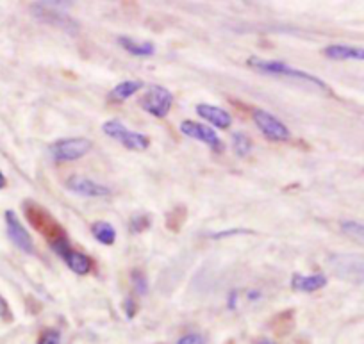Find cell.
Masks as SVG:
<instances>
[{
	"label": "cell",
	"instance_id": "9a60e30c",
	"mask_svg": "<svg viewBox=\"0 0 364 344\" xmlns=\"http://www.w3.org/2000/svg\"><path fill=\"white\" fill-rule=\"evenodd\" d=\"M118 45L123 48V50H127L129 54L140 55V57H149V55L156 54V47H154V43L136 41V39L127 38V36H120Z\"/></svg>",
	"mask_w": 364,
	"mask_h": 344
},
{
	"label": "cell",
	"instance_id": "52a82bcc",
	"mask_svg": "<svg viewBox=\"0 0 364 344\" xmlns=\"http://www.w3.org/2000/svg\"><path fill=\"white\" fill-rule=\"evenodd\" d=\"M254 122L259 131L263 132V136L271 141H288L291 136L289 128L275 115H271L264 109L254 111Z\"/></svg>",
	"mask_w": 364,
	"mask_h": 344
},
{
	"label": "cell",
	"instance_id": "2e32d148",
	"mask_svg": "<svg viewBox=\"0 0 364 344\" xmlns=\"http://www.w3.org/2000/svg\"><path fill=\"white\" fill-rule=\"evenodd\" d=\"M143 88V82L141 81H125L116 84L113 90H111L109 98L113 102H125L127 98H131L132 95H136L138 91Z\"/></svg>",
	"mask_w": 364,
	"mask_h": 344
},
{
	"label": "cell",
	"instance_id": "7a4b0ae2",
	"mask_svg": "<svg viewBox=\"0 0 364 344\" xmlns=\"http://www.w3.org/2000/svg\"><path fill=\"white\" fill-rule=\"evenodd\" d=\"M24 211H26V216L29 218L30 225L36 230H39L43 236H47V238L51 239V242L66 238L63 227H61L43 207L36 205L34 202H26Z\"/></svg>",
	"mask_w": 364,
	"mask_h": 344
},
{
	"label": "cell",
	"instance_id": "ac0fdd59",
	"mask_svg": "<svg viewBox=\"0 0 364 344\" xmlns=\"http://www.w3.org/2000/svg\"><path fill=\"white\" fill-rule=\"evenodd\" d=\"M233 146H234V150H236L237 155L245 157V155H248V153L252 152V146H254V143H252V140L246 136L245 132H234Z\"/></svg>",
	"mask_w": 364,
	"mask_h": 344
},
{
	"label": "cell",
	"instance_id": "30bf717a",
	"mask_svg": "<svg viewBox=\"0 0 364 344\" xmlns=\"http://www.w3.org/2000/svg\"><path fill=\"white\" fill-rule=\"evenodd\" d=\"M68 191L75 193L79 196H86V198H106L111 195V189L104 184H98L95 180L88 179V177H81V175H73L66 180Z\"/></svg>",
	"mask_w": 364,
	"mask_h": 344
},
{
	"label": "cell",
	"instance_id": "5b68a950",
	"mask_svg": "<svg viewBox=\"0 0 364 344\" xmlns=\"http://www.w3.org/2000/svg\"><path fill=\"white\" fill-rule=\"evenodd\" d=\"M140 104L149 115L156 116V118H165L170 113V109H172L174 95L170 93L165 86H152V88L143 95Z\"/></svg>",
	"mask_w": 364,
	"mask_h": 344
},
{
	"label": "cell",
	"instance_id": "7c38bea8",
	"mask_svg": "<svg viewBox=\"0 0 364 344\" xmlns=\"http://www.w3.org/2000/svg\"><path fill=\"white\" fill-rule=\"evenodd\" d=\"M327 285V276L322 273H314V275H293L291 287L300 293H314V291L322 289Z\"/></svg>",
	"mask_w": 364,
	"mask_h": 344
},
{
	"label": "cell",
	"instance_id": "e0dca14e",
	"mask_svg": "<svg viewBox=\"0 0 364 344\" xmlns=\"http://www.w3.org/2000/svg\"><path fill=\"white\" fill-rule=\"evenodd\" d=\"M91 232H93V238L97 239L100 245H104V247L115 245L116 230L115 227L111 225V223H107V221H97V223H93Z\"/></svg>",
	"mask_w": 364,
	"mask_h": 344
},
{
	"label": "cell",
	"instance_id": "5bb4252c",
	"mask_svg": "<svg viewBox=\"0 0 364 344\" xmlns=\"http://www.w3.org/2000/svg\"><path fill=\"white\" fill-rule=\"evenodd\" d=\"M63 259L68 268L72 269L73 273H77V275H86V273L93 269V260L89 259L88 255L72 250V248L63 255Z\"/></svg>",
	"mask_w": 364,
	"mask_h": 344
},
{
	"label": "cell",
	"instance_id": "d6986e66",
	"mask_svg": "<svg viewBox=\"0 0 364 344\" xmlns=\"http://www.w3.org/2000/svg\"><path fill=\"white\" fill-rule=\"evenodd\" d=\"M341 230H343L347 236H350V238L364 242V223H359V221H352V220L343 221V223H341Z\"/></svg>",
	"mask_w": 364,
	"mask_h": 344
},
{
	"label": "cell",
	"instance_id": "44dd1931",
	"mask_svg": "<svg viewBox=\"0 0 364 344\" xmlns=\"http://www.w3.org/2000/svg\"><path fill=\"white\" fill-rule=\"evenodd\" d=\"M149 225H150V220L149 216H145V214H134V216L131 218V230L134 234L143 232L145 229H149Z\"/></svg>",
	"mask_w": 364,
	"mask_h": 344
},
{
	"label": "cell",
	"instance_id": "83f0119b",
	"mask_svg": "<svg viewBox=\"0 0 364 344\" xmlns=\"http://www.w3.org/2000/svg\"><path fill=\"white\" fill-rule=\"evenodd\" d=\"M259 344H275V343H271V341H261Z\"/></svg>",
	"mask_w": 364,
	"mask_h": 344
},
{
	"label": "cell",
	"instance_id": "d4e9b609",
	"mask_svg": "<svg viewBox=\"0 0 364 344\" xmlns=\"http://www.w3.org/2000/svg\"><path fill=\"white\" fill-rule=\"evenodd\" d=\"M243 232H246L248 234V230H224V232H218V234H212V238L215 239H220V238H227V236H236V234H243Z\"/></svg>",
	"mask_w": 364,
	"mask_h": 344
},
{
	"label": "cell",
	"instance_id": "4316f807",
	"mask_svg": "<svg viewBox=\"0 0 364 344\" xmlns=\"http://www.w3.org/2000/svg\"><path fill=\"white\" fill-rule=\"evenodd\" d=\"M6 184H8V180H6L4 173H2V171H0V189H4Z\"/></svg>",
	"mask_w": 364,
	"mask_h": 344
},
{
	"label": "cell",
	"instance_id": "4fadbf2b",
	"mask_svg": "<svg viewBox=\"0 0 364 344\" xmlns=\"http://www.w3.org/2000/svg\"><path fill=\"white\" fill-rule=\"evenodd\" d=\"M323 54L334 61H364V48L354 45H329Z\"/></svg>",
	"mask_w": 364,
	"mask_h": 344
},
{
	"label": "cell",
	"instance_id": "484cf974",
	"mask_svg": "<svg viewBox=\"0 0 364 344\" xmlns=\"http://www.w3.org/2000/svg\"><path fill=\"white\" fill-rule=\"evenodd\" d=\"M123 309H125V312H127L129 318H134V314H136V303L132 302L131 298H129V300H125V303H123Z\"/></svg>",
	"mask_w": 364,
	"mask_h": 344
},
{
	"label": "cell",
	"instance_id": "9c48e42d",
	"mask_svg": "<svg viewBox=\"0 0 364 344\" xmlns=\"http://www.w3.org/2000/svg\"><path fill=\"white\" fill-rule=\"evenodd\" d=\"M6 227H8V236L11 239L15 247L24 254H34V241L30 234L26 230V227L21 225V221L18 220L15 211H6Z\"/></svg>",
	"mask_w": 364,
	"mask_h": 344
},
{
	"label": "cell",
	"instance_id": "603a6c76",
	"mask_svg": "<svg viewBox=\"0 0 364 344\" xmlns=\"http://www.w3.org/2000/svg\"><path fill=\"white\" fill-rule=\"evenodd\" d=\"M0 318L6 319V321H11L13 319V312L9 309V303L2 294H0Z\"/></svg>",
	"mask_w": 364,
	"mask_h": 344
},
{
	"label": "cell",
	"instance_id": "ffe728a7",
	"mask_svg": "<svg viewBox=\"0 0 364 344\" xmlns=\"http://www.w3.org/2000/svg\"><path fill=\"white\" fill-rule=\"evenodd\" d=\"M131 282H132V287H134V291L138 294L143 296V294L149 293V280H147V276H145L140 269H132Z\"/></svg>",
	"mask_w": 364,
	"mask_h": 344
},
{
	"label": "cell",
	"instance_id": "3957f363",
	"mask_svg": "<svg viewBox=\"0 0 364 344\" xmlns=\"http://www.w3.org/2000/svg\"><path fill=\"white\" fill-rule=\"evenodd\" d=\"M102 131H104L106 136L116 140L129 150H147L150 145V140L145 136V134L131 131V128L125 127L118 120H109V122H106V124L102 125Z\"/></svg>",
	"mask_w": 364,
	"mask_h": 344
},
{
	"label": "cell",
	"instance_id": "277c9868",
	"mask_svg": "<svg viewBox=\"0 0 364 344\" xmlns=\"http://www.w3.org/2000/svg\"><path fill=\"white\" fill-rule=\"evenodd\" d=\"M91 146H93V143L86 137H64V140L55 141L51 146V153L54 161L57 162L75 161V159L84 157L91 150Z\"/></svg>",
	"mask_w": 364,
	"mask_h": 344
},
{
	"label": "cell",
	"instance_id": "8fae6325",
	"mask_svg": "<svg viewBox=\"0 0 364 344\" xmlns=\"http://www.w3.org/2000/svg\"><path fill=\"white\" fill-rule=\"evenodd\" d=\"M197 115L200 118L208 120L209 124L218 128H229L233 125V116L221 107L211 106V104H199L197 106Z\"/></svg>",
	"mask_w": 364,
	"mask_h": 344
},
{
	"label": "cell",
	"instance_id": "6da1fadb",
	"mask_svg": "<svg viewBox=\"0 0 364 344\" xmlns=\"http://www.w3.org/2000/svg\"><path fill=\"white\" fill-rule=\"evenodd\" d=\"M248 66L252 68L259 70V72L263 73H270V75H280V77H289V79H297V81H304L311 86H316L318 90L322 91H331L329 90V86L322 81V79H318L316 75L313 73H307L304 70L293 68L289 64H286L284 61H275V59H261V57H250L248 59Z\"/></svg>",
	"mask_w": 364,
	"mask_h": 344
},
{
	"label": "cell",
	"instance_id": "ba28073f",
	"mask_svg": "<svg viewBox=\"0 0 364 344\" xmlns=\"http://www.w3.org/2000/svg\"><path fill=\"white\" fill-rule=\"evenodd\" d=\"M181 132L184 136L191 137V140H199L202 143H206L208 146H211L215 152H224L225 145L224 141L220 140V136L212 131L209 125L199 124V122H191V120H186L181 124Z\"/></svg>",
	"mask_w": 364,
	"mask_h": 344
},
{
	"label": "cell",
	"instance_id": "cb8c5ba5",
	"mask_svg": "<svg viewBox=\"0 0 364 344\" xmlns=\"http://www.w3.org/2000/svg\"><path fill=\"white\" fill-rule=\"evenodd\" d=\"M177 344H206V341L200 334H188L182 339H179Z\"/></svg>",
	"mask_w": 364,
	"mask_h": 344
},
{
	"label": "cell",
	"instance_id": "7402d4cb",
	"mask_svg": "<svg viewBox=\"0 0 364 344\" xmlns=\"http://www.w3.org/2000/svg\"><path fill=\"white\" fill-rule=\"evenodd\" d=\"M60 343H61V336L57 330H45L38 341V344H60Z\"/></svg>",
	"mask_w": 364,
	"mask_h": 344
},
{
	"label": "cell",
	"instance_id": "8992f818",
	"mask_svg": "<svg viewBox=\"0 0 364 344\" xmlns=\"http://www.w3.org/2000/svg\"><path fill=\"white\" fill-rule=\"evenodd\" d=\"M331 268L343 278L364 282V255L359 254H336L332 255Z\"/></svg>",
	"mask_w": 364,
	"mask_h": 344
}]
</instances>
